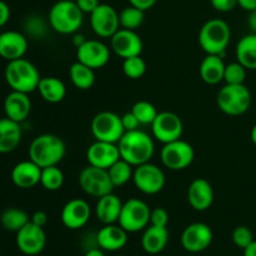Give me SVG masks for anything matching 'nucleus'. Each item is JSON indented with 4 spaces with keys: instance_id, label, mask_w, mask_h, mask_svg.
Here are the masks:
<instances>
[{
    "instance_id": "obj_21",
    "label": "nucleus",
    "mask_w": 256,
    "mask_h": 256,
    "mask_svg": "<svg viewBox=\"0 0 256 256\" xmlns=\"http://www.w3.org/2000/svg\"><path fill=\"white\" fill-rule=\"evenodd\" d=\"M188 202L196 212H205L214 202V190L212 184L204 178L192 180L188 189Z\"/></svg>"
},
{
    "instance_id": "obj_42",
    "label": "nucleus",
    "mask_w": 256,
    "mask_h": 256,
    "mask_svg": "<svg viewBox=\"0 0 256 256\" xmlns=\"http://www.w3.org/2000/svg\"><path fill=\"white\" fill-rule=\"evenodd\" d=\"M210 4L218 12H228L238 6V0H210Z\"/></svg>"
},
{
    "instance_id": "obj_32",
    "label": "nucleus",
    "mask_w": 256,
    "mask_h": 256,
    "mask_svg": "<svg viewBox=\"0 0 256 256\" xmlns=\"http://www.w3.org/2000/svg\"><path fill=\"white\" fill-rule=\"evenodd\" d=\"M29 222V215L19 208H8L0 215V224L8 232H18Z\"/></svg>"
},
{
    "instance_id": "obj_49",
    "label": "nucleus",
    "mask_w": 256,
    "mask_h": 256,
    "mask_svg": "<svg viewBox=\"0 0 256 256\" xmlns=\"http://www.w3.org/2000/svg\"><path fill=\"white\" fill-rule=\"evenodd\" d=\"M248 25H249L252 32L256 34V10L249 12V16H248Z\"/></svg>"
},
{
    "instance_id": "obj_52",
    "label": "nucleus",
    "mask_w": 256,
    "mask_h": 256,
    "mask_svg": "<svg viewBox=\"0 0 256 256\" xmlns=\"http://www.w3.org/2000/svg\"><path fill=\"white\" fill-rule=\"evenodd\" d=\"M250 138H252V142L256 145V124L252 126V132H250Z\"/></svg>"
},
{
    "instance_id": "obj_19",
    "label": "nucleus",
    "mask_w": 256,
    "mask_h": 256,
    "mask_svg": "<svg viewBox=\"0 0 256 256\" xmlns=\"http://www.w3.org/2000/svg\"><path fill=\"white\" fill-rule=\"evenodd\" d=\"M120 159L118 144L95 140L86 150V160L89 165L109 169L115 162Z\"/></svg>"
},
{
    "instance_id": "obj_3",
    "label": "nucleus",
    "mask_w": 256,
    "mask_h": 256,
    "mask_svg": "<svg viewBox=\"0 0 256 256\" xmlns=\"http://www.w3.org/2000/svg\"><path fill=\"white\" fill-rule=\"evenodd\" d=\"M4 76L12 90L25 94L38 90V85L42 79L38 68L25 58L8 62Z\"/></svg>"
},
{
    "instance_id": "obj_2",
    "label": "nucleus",
    "mask_w": 256,
    "mask_h": 256,
    "mask_svg": "<svg viewBox=\"0 0 256 256\" xmlns=\"http://www.w3.org/2000/svg\"><path fill=\"white\" fill-rule=\"evenodd\" d=\"M66 148L62 138L54 134H42L29 146V159L40 168L58 165L65 156Z\"/></svg>"
},
{
    "instance_id": "obj_34",
    "label": "nucleus",
    "mask_w": 256,
    "mask_h": 256,
    "mask_svg": "<svg viewBox=\"0 0 256 256\" xmlns=\"http://www.w3.org/2000/svg\"><path fill=\"white\" fill-rule=\"evenodd\" d=\"M64 184V174L58 168V165L46 166L42 169V178H40V185L48 192H56L62 189Z\"/></svg>"
},
{
    "instance_id": "obj_28",
    "label": "nucleus",
    "mask_w": 256,
    "mask_h": 256,
    "mask_svg": "<svg viewBox=\"0 0 256 256\" xmlns=\"http://www.w3.org/2000/svg\"><path fill=\"white\" fill-rule=\"evenodd\" d=\"M169 242V232L168 228H160L150 225L145 229L142 238V246L145 252L150 255H156L166 248Z\"/></svg>"
},
{
    "instance_id": "obj_17",
    "label": "nucleus",
    "mask_w": 256,
    "mask_h": 256,
    "mask_svg": "<svg viewBox=\"0 0 256 256\" xmlns=\"http://www.w3.org/2000/svg\"><path fill=\"white\" fill-rule=\"evenodd\" d=\"M110 48L118 56L124 60L128 58L142 55V40L135 30L120 28L110 38Z\"/></svg>"
},
{
    "instance_id": "obj_26",
    "label": "nucleus",
    "mask_w": 256,
    "mask_h": 256,
    "mask_svg": "<svg viewBox=\"0 0 256 256\" xmlns=\"http://www.w3.org/2000/svg\"><path fill=\"white\" fill-rule=\"evenodd\" d=\"M22 135L20 122L6 116L0 119V154L14 152L22 142Z\"/></svg>"
},
{
    "instance_id": "obj_38",
    "label": "nucleus",
    "mask_w": 256,
    "mask_h": 256,
    "mask_svg": "<svg viewBox=\"0 0 256 256\" xmlns=\"http://www.w3.org/2000/svg\"><path fill=\"white\" fill-rule=\"evenodd\" d=\"M246 79V68L242 66L239 62H230L225 66L224 82L229 85L244 84Z\"/></svg>"
},
{
    "instance_id": "obj_45",
    "label": "nucleus",
    "mask_w": 256,
    "mask_h": 256,
    "mask_svg": "<svg viewBox=\"0 0 256 256\" xmlns=\"http://www.w3.org/2000/svg\"><path fill=\"white\" fill-rule=\"evenodd\" d=\"M128 2H130V5L142 10V12H146V10L152 9L156 4V0H128Z\"/></svg>"
},
{
    "instance_id": "obj_23",
    "label": "nucleus",
    "mask_w": 256,
    "mask_h": 256,
    "mask_svg": "<svg viewBox=\"0 0 256 256\" xmlns=\"http://www.w3.org/2000/svg\"><path fill=\"white\" fill-rule=\"evenodd\" d=\"M5 116L16 122H22L32 112V102L29 95L12 90L4 100Z\"/></svg>"
},
{
    "instance_id": "obj_30",
    "label": "nucleus",
    "mask_w": 256,
    "mask_h": 256,
    "mask_svg": "<svg viewBox=\"0 0 256 256\" xmlns=\"http://www.w3.org/2000/svg\"><path fill=\"white\" fill-rule=\"evenodd\" d=\"M236 60L246 68V70H256V34L252 32L239 40L235 49Z\"/></svg>"
},
{
    "instance_id": "obj_12",
    "label": "nucleus",
    "mask_w": 256,
    "mask_h": 256,
    "mask_svg": "<svg viewBox=\"0 0 256 256\" xmlns=\"http://www.w3.org/2000/svg\"><path fill=\"white\" fill-rule=\"evenodd\" d=\"M152 136L158 142L166 144L174 140L182 139L184 125L179 115L172 112H158L156 118L152 124Z\"/></svg>"
},
{
    "instance_id": "obj_44",
    "label": "nucleus",
    "mask_w": 256,
    "mask_h": 256,
    "mask_svg": "<svg viewBox=\"0 0 256 256\" xmlns=\"http://www.w3.org/2000/svg\"><path fill=\"white\" fill-rule=\"evenodd\" d=\"M75 2H76V5L84 14L89 15L100 5L99 0H75Z\"/></svg>"
},
{
    "instance_id": "obj_20",
    "label": "nucleus",
    "mask_w": 256,
    "mask_h": 256,
    "mask_svg": "<svg viewBox=\"0 0 256 256\" xmlns=\"http://www.w3.org/2000/svg\"><path fill=\"white\" fill-rule=\"evenodd\" d=\"M28 52V39L24 34L15 30H8L0 34V56L12 60L24 58Z\"/></svg>"
},
{
    "instance_id": "obj_11",
    "label": "nucleus",
    "mask_w": 256,
    "mask_h": 256,
    "mask_svg": "<svg viewBox=\"0 0 256 256\" xmlns=\"http://www.w3.org/2000/svg\"><path fill=\"white\" fill-rule=\"evenodd\" d=\"M132 182L136 189L142 194L155 195L162 192L165 186V174L158 165L152 162L135 166Z\"/></svg>"
},
{
    "instance_id": "obj_10",
    "label": "nucleus",
    "mask_w": 256,
    "mask_h": 256,
    "mask_svg": "<svg viewBox=\"0 0 256 256\" xmlns=\"http://www.w3.org/2000/svg\"><path fill=\"white\" fill-rule=\"evenodd\" d=\"M79 185L85 194L94 198H102L114 190L108 169L88 165L80 172Z\"/></svg>"
},
{
    "instance_id": "obj_35",
    "label": "nucleus",
    "mask_w": 256,
    "mask_h": 256,
    "mask_svg": "<svg viewBox=\"0 0 256 256\" xmlns=\"http://www.w3.org/2000/svg\"><path fill=\"white\" fill-rule=\"evenodd\" d=\"M145 19V12L138 9V8L130 6L125 8L119 12V22L120 28L129 30H136L138 28L142 26Z\"/></svg>"
},
{
    "instance_id": "obj_33",
    "label": "nucleus",
    "mask_w": 256,
    "mask_h": 256,
    "mask_svg": "<svg viewBox=\"0 0 256 256\" xmlns=\"http://www.w3.org/2000/svg\"><path fill=\"white\" fill-rule=\"evenodd\" d=\"M132 168L134 166H132V164H129V162H125L124 159L120 158L118 162H115L114 164L108 169L110 180H112L114 188L122 186V185L128 184V182L132 179V174H134Z\"/></svg>"
},
{
    "instance_id": "obj_24",
    "label": "nucleus",
    "mask_w": 256,
    "mask_h": 256,
    "mask_svg": "<svg viewBox=\"0 0 256 256\" xmlns=\"http://www.w3.org/2000/svg\"><path fill=\"white\" fill-rule=\"evenodd\" d=\"M96 242L100 249L106 252H118L128 242V232L120 225H104L96 235Z\"/></svg>"
},
{
    "instance_id": "obj_8",
    "label": "nucleus",
    "mask_w": 256,
    "mask_h": 256,
    "mask_svg": "<svg viewBox=\"0 0 256 256\" xmlns=\"http://www.w3.org/2000/svg\"><path fill=\"white\" fill-rule=\"evenodd\" d=\"M90 130L95 140L112 142V144H118L125 132L122 116L112 112H98L92 118Z\"/></svg>"
},
{
    "instance_id": "obj_18",
    "label": "nucleus",
    "mask_w": 256,
    "mask_h": 256,
    "mask_svg": "<svg viewBox=\"0 0 256 256\" xmlns=\"http://www.w3.org/2000/svg\"><path fill=\"white\" fill-rule=\"evenodd\" d=\"M92 216V208L84 199H72L62 210V222L70 230L84 228Z\"/></svg>"
},
{
    "instance_id": "obj_6",
    "label": "nucleus",
    "mask_w": 256,
    "mask_h": 256,
    "mask_svg": "<svg viewBox=\"0 0 256 256\" xmlns=\"http://www.w3.org/2000/svg\"><path fill=\"white\" fill-rule=\"evenodd\" d=\"M216 104L224 114L230 116H239L250 109L252 92L245 84H226L218 92Z\"/></svg>"
},
{
    "instance_id": "obj_1",
    "label": "nucleus",
    "mask_w": 256,
    "mask_h": 256,
    "mask_svg": "<svg viewBox=\"0 0 256 256\" xmlns=\"http://www.w3.org/2000/svg\"><path fill=\"white\" fill-rule=\"evenodd\" d=\"M118 148L120 158L132 166L149 162L155 152L152 138L139 129L125 132L118 142Z\"/></svg>"
},
{
    "instance_id": "obj_15",
    "label": "nucleus",
    "mask_w": 256,
    "mask_h": 256,
    "mask_svg": "<svg viewBox=\"0 0 256 256\" xmlns=\"http://www.w3.org/2000/svg\"><path fill=\"white\" fill-rule=\"evenodd\" d=\"M76 59L92 69H102L109 62L110 50L100 40H85L76 48Z\"/></svg>"
},
{
    "instance_id": "obj_22",
    "label": "nucleus",
    "mask_w": 256,
    "mask_h": 256,
    "mask_svg": "<svg viewBox=\"0 0 256 256\" xmlns=\"http://www.w3.org/2000/svg\"><path fill=\"white\" fill-rule=\"evenodd\" d=\"M42 178V168L32 160L20 162L12 168V182L19 189H32L40 184Z\"/></svg>"
},
{
    "instance_id": "obj_46",
    "label": "nucleus",
    "mask_w": 256,
    "mask_h": 256,
    "mask_svg": "<svg viewBox=\"0 0 256 256\" xmlns=\"http://www.w3.org/2000/svg\"><path fill=\"white\" fill-rule=\"evenodd\" d=\"M30 222H32V224L38 225V226L44 228L45 225L48 224V215H46V212H42V210H39V212H35L34 214H32V216L30 218Z\"/></svg>"
},
{
    "instance_id": "obj_4",
    "label": "nucleus",
    "mask_w": 256,
    "mask_h": 256,
    "mask_svg": "<svg viewBox=\"0 0 256 256\" xmlns=\"http://www.w3.org/2000/svg\"><path fill=\"white\" fill-rule=\"evenodd\" d=\"M49 25L59 34H74L80 29L84 20V12L80 10L75 0H59L49 12Z\"/></svg>"
},
{
    "instance_id": "obj_13",
    "label": "nucleus",
    "mask_w": 256,
    "mask_h": 256,
    "mask_svg": "<svg viewBox=\"0 0 256 256\" xmlns=\"http://www.w3.org/2000/svg\"><path fill=\"white\" fill-rule=\"evenodd\" d=\"M90 25L98 36L112 38L120 29L119 12L112 5L100 2L99 6L90 14Z\"/></svg>"
},
{
    "instance_id": "obj_41",
    "label": "nucleus",
    "mask_w": 256,
    "mask_h": 256,
    "mask_svg": "<svg viewBox=\"0 0 256 256\" xmlns=\"http://www.w3.org/2000/svg\"><path fill=\"white\" fill-rule=\"evenodd\" d=\"M28 32L32 35H42L45 32V22L40 16H30L28 18L26 22H25Z\"/></svg>"
},
{
    "instance_id": "obj_43",
    "label": "nucleus",
    "mask_w": 256,
    "mask_h": 256,
    "mask_svg": "<svg viewBox=\"0 0 256 256\" xmlns=\"http://www.w3.org/2000/svg\"><path fill=\"white\" fill-rule=\"evenodd\" d=\"M122 126H124L125 132H132V130H136L139 129V120L136 119L132 112H125L124 115H122Z\"/></svg>"
},
{
    "instance_id": "obj_36",
    "label": "nucleus",
    "mask_w": 256,
    "mask_h": 256,
    "mask_svg": "<svg viewBox=\"0 0 256 256\" xmlns=\"http://www.w3.org/2000/svg\"><path fill=\"white\" fill-rule=\"evenodd\" d=\"M122 72L125 76L132 80L140 79L146 72V62L142 59V55L128 58L122 62Z\"/></svg>"
},
{
    "instance_id": "obj_31",
    "label": "nucleus",
    "mask_w": 256,
    "mask_h": 256,
    "mask_svg": "<svg viewBox=\"0 0 256 256\" xmlns=\"http://www.w3.org/2000/svg\"><path fill=\"white\" fill-rule=\"evenodd\" d=\"M69 78L72 85L79 90H89L95 84L94 69L80 62H75L69 68Z\"/></svg>"
},
{
    "instance_id": "obj_37",
    "label": "nucleus",
    "mask_w": 256,
    "mask_h": 256,
    "mask_svg": "<svg viewBox=\"0 0 256 256\" xmlns=\"http://www.w3.org/2000/svg\"><path fill=\"white\" fill-rule=\"evenodd\" d=\"M132 112L136 116V119L139 120L140 125H152L158 115L156 108L152 102H145V100H140V102H135L132 108Z\"/></svg>"
},
{
    "instance_id": "obj_25",
    "label": "nucleus",
    "mask_w": 256,
    "mask_h": 256,
    "mask_svg": "<svg viewBox=\"0 0 256 256\" xmlns=\"http://www.w3.org/2000/svg\"><path fill=\"white\" fill-rule=\"evenodd\" d=\"M122 204L124 202L120 200V198L112 192L99 198L96 206H95V215H96L98 220L104 225L118 222L120 212H122Z\"/></svg>"
},
{
    "instance_id": "obj_16",
    "label": "nucleus",
    "mask_w": 256,
    "mask_h": 256,
    "mask_svg": "<svg viewBox=\"0 0 256 256\" xmlns=\"http://www.w3.org/2000/svg\"><path fill=\"white\" fill-rule=\"evenodd\" d=\"M212 242V230L204 222H192L188 225L182 234V245L189 252H202Z\"/></svg>"
},
{
    "instance_id": "obj_53",
    "label": "nucleus",
    "mask_w": 256,
    "mask_h": 256,
    "mask_svg": "<svg viewBox=\"0 0 256 256\" xmlns=\"http://www.w3.org/2000/svg\"><path fill=\"white\" fill-rule=\"evenodd\" d=\"M118 256H125V255H118Z\"/></svg>"
},
{
    "instance_id": "obj_9",
    "label": "nucleus",
    "mask_w": 256,
    "mask_h": 256,
    "mask_svg": "<svg viewBox=\"0 0 256 256\" xmlns=\"http://www.w3.org/2000/svg\"><path fill=\"white\" fill-rule=\"evenodd\" d=\"M194 148L192 146V144L182 139L166 142L160 152L162 165L174 172H180L189 168L194 162Z\"/></svg>"
},
{
    "instance_id": "obj_48",
    "label": "nucleus",
    "mask_w": 256,
    "mask_h": 256,
    "mask_svg": "<svg viewBox=\"0 0 256 256\" xmlns=\"http://www.w3.org/2000/svg\"><path fill=\"white\" fill-rule=\"evenodd\" d=\"M238 5L246 12L256 10V0H238Z\"/></svg>"
},
{
    "instance_id": "obj_7",
    "label": "nucleus",
    "mask_w": 256,
    "mask_h": 256,
    "mask_svg": "<svg viewBox=\"0 0 256 256\" xmlns=\"http://www.w3.org/2000/svg\"><path fill=\"white\" fill-rule=\"evenodd\" d=\"M152 209L142 200L132 198L122 204L118 222L128 232H138L146 229L150 224Z\"/></svg>"
},
{
    "instance_id": "obj_5",
    "label": "nucleus",
    "mask_w": 256,
    "mask_h": 256,
    "mask_svg": "<svg viewBox=\"0 0 256 256\" xmlns=\"http://www.w3.org/2000/svg\"><path fill=\"white\" fill-rule=\"evenodd\" d=\"M232 39L230 25L222 19H210L199 32V45L206 54L222 55L226 52Z\"/></svg>"
},
{
    "instance_id": "obj_50",
    "label": "nucleus",
    "mask_w": 256,
    "mask_h": 256,
    "mask_svg": "<svg viewBox=\"0 0 256 256\" xmlns=\"http://www.w3.org/2000/svg\"><path fill=\"white\" fill-rule=\"evenodd\" d=\"M244 256H256V240L244 249Z\"/></svg>"
},
{
    "instance_id": "obj_47",
    "label": "nucleus",
    "mask_w": 256,
    "mask_h": 256,
    "mask_svg": "<svg viewBox=\"0 0 256 256\" xmlns=\"http://www.w3.org/2000/svg\"><path fill=\"white\" fill-rule=\"evenodd\" d=\"M10 19V8L5 2L0 0V28L4 26Z\"/></svg>"
},
{
    "instance_id": "obj_29",
    "label": "nucleus",
    "mask_w": 256,
    "mask_h": 256,
    "mask_svg": "<svg viewBox=\"0 0 256 256\" xmlns=\"http://www.w3.org/2000/svg\"><path fill=\"white\" fill-rule=\"evenodd\" d=\"M40 96L50 104H58L62 102L66 95V86L60 79L55 76L42 78L38 85Z\"/></svg>"
},
{
    "instance_id": "obj_39",
    "label": "nucleus",
    "mask_w": 256,
    "mask_h": 256,
    "mask_svg": "<svg viewBox=\"0 0 256 256\" xmlns=\"http://www.w3.org/2000/svg\"><path fill=\"white\" fill-rule=\"evenodd\" d=\"M252 242H254V235H252V232L249 228L245 226V225H240V226L235 228L234 232H232V242L238 248L244 250Z\"/></svg>"
},
{
    "instance_id": "obj_14",
    "label": "nucleus",
    "mask_w": 256,
    "mask_h": 256,
    "mask_svg": "<svg viewBox=\"0 0 256 256\" xmlns=\"http://www.w3.org/2000/svg\"><path fill=\"white\" fill-rule=\"evenodd\" d=\"M46 245L44 228L38 226L32 222L16 232V246L24 255H39Z\"/></svg>"
},
{
    "instance_id": "obj_27",
    "label": "nucleus",
    "mask_w": 256,
    "mask_h": 256,
    "mask_svg": "<svg viewBox=\"0 0 256 256\" xmlns=\"http://www.w3.org/2000/svg\"><path fill=\"white\" fill-rule=\"evenodd\" d=\"M225 66L226 64L220 55L206 54L199 68L202 82L209 85H216L224 82Z\"/></svg>"
},
{
    "instance_id": "obj_40",
    "label": "nucleus",
    "mask_w": 256,
    "mask_h": 256,
    "mask_svg": "<svg viewBox=\"0 0 256 256\" xmlns=\"http://www.w3.org/2000/svg\"><path fill=\"white\" fill-rule=\"evenodd\" d=\"M169 224V212L164 208H155L150 212V225L166 228Z\"/></svg>"
},
{
    "instance_id": "obj_51",
    "label": "nucleus",
    "mask_w": 256,
    "mask_h": 256,
    "mask_svg": "<svg viewBox=\"0 0 256 256\" xmlns=\"http://www.w3.org/2000/svg\"><path fill=\"white\" fill-rule=\"evenodd\" d=\"M85 256H105V254L102 252V249H90L88 250Z\"/></svg>"
}]
</instances>
